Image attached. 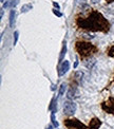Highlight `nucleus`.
I'll use <instances>...</instances> for the list:
<instances>
[{"label": "nucleus", "instance_id": "1", "mask_svg": "<svg viewBox=\"0 0 114 129\" xmlns=\"http://www.w3.org/2000/svg\"><path fill=\"white\" fill-rule=\"evenodd\" d=\"M77 25L81 29L90 30V31H100L107 32L109 31L110 24L108 20L99 12L93 11L87 18H77Z\"/></svg>", "mask_w": 114, "mask_h": 129}, {"label": "nucleus", "instance_id": "14", "mask_svg": "<svg viewBox=\"0 0 114 129\" xmlns=\"http://www.w3.org/2000/svg\"><path fill=\"white\" fill-rule=\"evenodd\" d=\"M18 37H19V32H18V31H15V32H14V41H13V45H14V46L17 44Z\"/></svg>", "mask_w": 114, "mask_h": 129}, {"label": "nucleus", "instance_id": "9", "mask_svg": "<svg viewBox=\"0 0 114 129\" xmlns=\"http://www.w3.org/2000/svg\"><path fill=\"white\" fill-rule=\"evenodd\" d=\"M66 53H67V42L64 41L63 45H62V49H61V52H60V55H59V62L63 61V58H64Z\"/></svg>", "mask_w": 114, "mask_h": 129}, {"label": "nucleus", "instance_id": "18", "mask_svg": "<svg viewBox=\"0 0 114 129\" xmlns=\"http://www.w3.org/2000/svg\"><path fill=\"white\" fill-rule=\"evenodd\" d=\"M54 14H55V15H57L58 17H60V16H61V13H59L58 11H56V10H54Z\"/></svg>", "mask_w": 114, "mask_h": 129}, {"label": "nucleus", "instance_id": "24", "mask_svg": "<svg viewBox=\"0 0 114 129\" xmlns=\"http://www.w3.org/2000/svg\"><path fill=\"white\" fill-rule=\"evenodd\" d=\"M47 129H53V126H51V125H50V126H49Z\"/></svg>", "mask_w": 114, "mask_h": 129}, {"label": "nucleus", "instance_id": "17", "mask_svg": "<svg viewBox=\"0 0 114 129\" xmlns=\"http://www.w3.org/2000/svg\"><path fill=\"white\" fill-rule=\"evenodd\" d=\"M11 2H12V0H8V1L3 4V9H8L10 5H11Z\"/></svg>", "mask_w": 114, "mask_h": 129}, {"label": "nucleus", "instance_id": "2", "mask_svg": "<svg viewBox=\"0 0 114 129\" xmlns=\"http://www.w3.org/2000/svg\"><path fill=\"white\" fill-rule=\"evenodd\" d=\"M75 49L81 57H88L92 53L97 51V48L95 46L86 41H77L75 45Z\"/></svg>", "mask_w": 114, "mask_h": 129}, {"label": "nucleus", "instance_id": "19", "mask_svg": "<svg viewBox=\"0 0 114 129\" xmlns=\"http://www.w3.org/2000/svg\"><path fill=\"white\" fill-rule=\"evenodd\" d=\"M0 11H1V12H0V17H1V18H2V17H3V13H4V9L2 8V9H1V10H0Z\"/></svg>", "mask_w": 114, "mask_h": 129}, {"label": "nucleus", "instance_id": "23", "mask_svg": "<svg viewBox=\"0 0 114 129\" xmlns=\"http://www.w3.org/2000/svg\"><path fill=\"white\" fill-rule=\"evenodd\" d=\"M113 1H114V0H107V2H108V3H112Z\"/></svg>", "mask_w": 114, "mask_h": 129}, {"label": "nucleus", "instance_id": "15", "mask_svg": "<svg viewBox=\"0 0 114 129\" xmlns=\"http://www.w3.org/2000/svg\"><path fill=\"white\" fill-rule=\"evenodd\" d=\"M108 54H109V56H111V57H114V46L110 48V50H109V52H108Z\"/></svg>", "mask_w": 114, "mask_h": 129}, {"label": "nucleus", "instance_id": "13", "mask_svg": "<svg viewBox=\"0 0 114 129\" xmlns=\"http://www.w3.org/2000/svg\"><path fill=\"white\" fill-rule=\"evenodd\" d=\"M51 121H52V124H53V126L54 127H58V122L56 121V119H55V113H51Z\"/></svg>", "mask_w": 114, "mask_h": 129}, {"label": "nucleus", "instance_id": "11", "mask_svg": "<svg viewBox=\"0 0 114 129\" xmlns=\"http://www.w3.org/2000/svg\"><path fill=\"white\" fill-rule=\"evenodd\" d=\"M85 64H86V67L88 68V69H92L93 64H95V59H94V58H91V59L87 60V61L85 62Z\"/></svg>", "mask_w": 114, "mask_h": 129}, {"label": "nucleus", "instance_id": "12", "mask_svg": "<svg viewBox=\"0 0 114 129\" xmlns=\"http://www.w3.org/2000/svg\"><path fill=\"white\" fill-rule=\"evenodd\" d=\"M66 89H67V85H66V84H61L60 88H59V95H58L59 98L64 94V91H66Z\"/></svg>", "mask_w": 114, "mask_h": 129}, {"label": "nucleus", "instance_id": "4", "mask_svg": "<svg viewBox=\"0 0 114 129\" xmlns=\"http://www.w3.org/2000/svg\"><path fill=\"white\" fill-rule=\"evenodd\" d=\"M64 125L68 128H74V129H88L84 124L78 121V120H66L64 121Z\"/></svg>", "mask_w": 114, "mask_h": 129}, {"label": "nucleus", "instance_id": "22", "mask_svg": "<svg viewBox=\"0 0 114 129\" xmlns=\"http://www.w3.org/2000/svg\"><path fill=\"white\" fill-rule=\"evenodd\" d=\"M77 66H78V60H76V61H75V63H74V68H76Z\"/></svg>", "mask_w": 114, "mask_h": 129}, {"label": "nucleus", "instance_id": "7", "mask_svg": "<svg viewBox=\"0 0 114 129\" xmlns=\"http://www.w3.org/2000/svg\"><path fill=\"white\" fill-rule=\"evenodd\" d=\"M101 121L97 117H94L90 121V124H89V129H98L100 126H101Z\"/></svg>", "mask_w": 114, "mask_h": 129}, {"label": "nucleus", "instance_id": "6", "mask_svg": "<svg viewBox=\"0 0 114 129\" xmlns=\"http://www.w3.org/2000/svg\"><path fill=\"white\" fill-rule=\"evenodd\" d=\"M70 69V62L69 60H64L60 63V66L58 68V75L59 76H63L64 74H66Z\"/></svg>", "mask_w": 114, "mask_h": 129}, {"label": "nucleus", "instance_id": "5", "mask_svg": "<svg viewBox=\"0 0 114 129\" xmlns=\"http://www.w3.org/2000/svg\"><path fill=\"white\" fill-rule=\"evenodd\" d=\"M101 107H102V109H104L105 111L108 112V113L114 114V99L110 98L108 101L104 102V103L101 104Z\"/></svg>", "mask_w": 114, "mask_h": 129}, {"label": "nucleus", "instance_id": "25", "mask_svg": "<svg viewBox=\"0 0 114 129\" xmlns=\"http://www.w3.org/2000/svg\"><path fill=\"white\" fill-rule=\"evenodd\" d=\"M1 2H4V0H1Z\"/></svg>", "mask_w": 114, "mask_h": 129}, {"label": "nucleus", "instance_id": "10", "mask_svg": "<svg viewBox=\"0 0 114 129\" xmlns=\"http://www.w3.org/2000/svg\"><path fill=\"white\" fill-rule=\"evenodd\" d=\"M32 8H33V5H32L31 3H26V4H23L22 5V8H21V13H26V12H29V11L32 10Z\"/></svg>", "mask_w": 114, "mask_h": 129}, {"label": "nucleus", "instance_id": "20", "mask_svg": "<svg viewBox=\"0 0 114 129\" xmlns=\"http://www.w3.org/2000/svg\"><path fill=\"white\" fill-rule=\"evenodd\" d=\"M90 1H91L92 3H98V2H99V0H90Z\"/></svg>", "mask_w": 114, "mask_h": 129}, {"label": "nucleus", "instance_id": "16", "mask_svg": "<svg viewBox=\"0 0 114 129\" xmlns=\"http://www.w3.org/2000/svg\"><path fill=\"white\" fill-rule=\"evenodd\" d=\"M18 3H19V0H12V2H11V7H12V8H15Z\"/></svg>", "mask_w": 114, "mask_h": 129}, {"label": "nucleus", "instance_id": "21", "mask_svg": "<svg viewBox=\"0 0 114 129\" xmlns=\"http://www.w3.org/2000/svg\"><path fill=\"white\" fill-rule=\"evenodd\" d=\"M53 4H54V7H55V8H57V9H59V5H58V3H56V2H54Z\"/></svg>", "mask_w": 114, "mask_h": 129}, {"label": "nucleus", "instance_id": "3", "mask_svg": "<svg viewBox=\"0 0 114 129\" xmlns=\"http://www.w3.org/2000/svg\"><path fill=\"white\" fill-rule=\"evenodd\" d=\"M76 109H77V106L74 102L71 101H67L64 102L63 104V113L67 114V115H73L75 113Z\"/></svg>", "mask_w": 114, "mask_h": 129}, {"label": "nucleus", "instance_id": "8", "mask_svg": "<svg viewBox=\"0 0 114 129\" xmlns=\"http://www.w3.org/2000/svg\"><path fill=\"white\" fill-rule=\"evenodd\" d=\"M15 17H16V12H15V10L13 9L10 12V26L11 28H14L15 26Z\"/></svg>", "mask_w": 114, "mask_h": 129}]
</instances>
